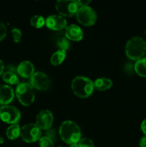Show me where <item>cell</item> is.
<instances>
[{
  "mask_svg": "<svg viewBox=\"0 0 146 147\" xmlns=\"http://www.w3.org/2000/svg\"><path fill=\"white\" fill-rule=\"evenodd\" d=\"M62 140L66 144L72 145L79 143L81 139L82 134L78 125L72 121L62 122L59 130Z\"/></svg>",
  "mask_w": 146,
  "mask_h": 147,
  "instance_id": "obj_1",
  "label": "cell"
},
{
  "mask_svg": "<svg viewBox=\"0 0 146 147\" xmlns=\"http://www.w3.org/2000/svg\"><path fill=\"white\" fill-rule=\"evenodd\" d=\"M146 53V42L140 37H133L127 42L125 54L132 60L143 58Z\"/></svg>",
  "mask_w": 146,
  "mask_h": 147,
  "instance_id": "obj_2",
  "label": "cell"
},
{
  "mask_svg": "<svg viewBox=\"0 0 146 147\" xmlns=\"http://www.w3.org/2000/svg\"><path fill=\"white\" fill-rule=\"evenodd\" d=\"M72 90L79 98H86L91 96L94 90L93 82L88 78L77 76L72 81Z\"/></svg>",
  "mask_w": 146,
  "mask_h": 147,
  "instance_id": "obj_3",
  "label": "cell"
},
{
  "mask_svg": "<svg viewBox=\"0 0 146 147\" xmlns=\"http://www.w3.org/2000/svg\"><path fill=\"white\" fill-rule=\"evenodd\" d=\"M16 96L20 103L28 106L33 103L35 95L31 85L27 83H20L16 88Z\"/></svg>",
  "mask_w": 146,
  "mask_h": 147,
  "instance_id": "obj_4",
  "label": "cell"
},
{
  "mask_svg": "<svg viewBox=\"0 0 146 147\" xmlns=\"http://www.w3.org/2000/svg\"><path fill=\"white\" fill-rule=\"evenodd\" d=\"M55 8L62 17H71L76 15L80 6L74 0H60L56 2Z\"/></svg>",
  "mask_w": 146,
  "mask_h": 147,
  "instance_id": "obj_5",
  "label": "cell"
},
{
  "mask_svg": "<svg viewBox=\"0 0 146 147\" xmlns=\"http://www.w3.org/2000/svg\"><path fill=\"white\" fill-rule=\"evenodd\" d=\"M20 136L26 143H33L42 137V131L36 123H28L21 129Z\"/></svg>",
  "mask_w": 146,
  "mask_h": 147,
  "instance_id": "obj_6",
  "label": "cell"
},
{
  "mask_svg": "<svg viewBox=\"0 0 146 147\" xmlns=\"http://www.w3.org/2000/svg\"><path fill=\"white\" fill-rule=\"evenodd\" d=\"M0 119L9 124L18 123L21 119V113L15 106L5 105L0 107Z\"/></svg>",
  "mask_w": 146,
  "mask_h": 147,
  "instance_id": "obj_7",
  "label": "cell"
},
{
  "mask_svg": "<svg viewBox=\"0 0 146 147\" xmlns=\"http://www.w3.org/2000/svg\"><path fill=\"white\" fill-rule=\"evenodd\" d=\"M76 17L79 22L84 26H92L97 20V14L92 7L89 6L81 7L79 8Z\"/></svg>",
  "mask_w": 146,
  "mask_h": 147,
  "instance_id": "obj_8",
  "label": "cell"
},
{
  "mask_svg": "<svg viewBox=\"0 0 146 147\" xmlns=\"http://www.w3.org/2000/svg\"><path fill=\"white\" fill-rule=\"evenodd\" d=\"M30 85L37 90H46L50 87V80L42 72H36L30 78Z\"/></svg>",
  "mask_w": 146,
  "mask_h": 147,
  "instance_id": "obj_9",
  "label": "cell"
},
{
  "mask_svg": "<svg viewBox=\"0 0 146 147\" xmlns=\"http://www.w3.org/2000/svg\"><path fill=\"white\" fill-rule=\"evenodd\" d=\"M45 24L50 30L56 32L62 31L67 27L66 19L62 16L56 14L48 16L45 20Z\"/></svg>",
  "mask_w": 146,
  "mask_h": 147,
  "instance_id": "obj_10",
  "label": "cell"
},
{
  "mask_svg": "<svg viewBox=\"0 0 146 147\" xmlns=\"http://www.w3.org/2000/svg\"><path fill=\"white\" fill-rule=\"evenodd\" d=\"M54 121L52 113L47 109L41 111L36 117V124L40 129L48 130L51 128Z\"/></svg>",
  "mask_w": 146,
  "mask_h": 147,
  "instance_id": "obj_11",
  "label": "cell"
},
{
  "mask_svg": "<svg viewBox=\"0 0 146 147\" xmlns=\"http://www.w3.org/2000/svg\"><path fill=\"white\" fill-rule=\"evenodd\" d=\"M14 97V92L12 88L8 85L0 86V105L5 106L11 103Z\"/></svg>",
  "mask_w": 146,
  "mask_h": 147,
  "instance_id": "obj_12",
  "label": "cell"
},
{
  "mask_svg": "<svg viewBox=\"0 0 146 147\" xmlns=\"http://www.w3.org/2000/svg\"><path fill=\"white\" fill-rule=\"evenodd\" d=\"M53 41L59 48V50L67 51L70 47V43L67 37H66L64 31L56 32L53 35Z\"/></svg>",
  "mask_w": 146,
  "mask_h": 147,
  "instance_id": "obj_13",
  "label": "cell"
},
{
  "mask_svg": "<svg viewBox=\"0 0 146 147\" xmlns=\"http://www.w3.org/2000/svg\"><path fill=\"white\" fill-rule=\"evenodd\" d=\"M66 37L69 40L78 42L83 38V32L79 26L76 24H70L64 30Z\"/></svg>",
  "mask_w": 146,
  "mask_h": 147,
  "instance_id": "obj_14",
  "label": "cell"
},
{
  "mask_svg": "<svg viewBox=\"0 0 146 147\" xmlns=\"http://www.w3.org/2000/svg\"><path fill=\"white\" fill-rule=\"evenodd\" d=\"M17 73L21 77L24 78H31L34 73V65L28 60L21 62L17 67Z\"/></svg>",
  "mask_w": 146,
  "mask_h": 147,
  "instance_id": "obj_15",
  "label": "cell"
},
{
  "mask_svg": "<svg viewBox=\"0 0 146 147\" xmlns=\"http://www.w3.org/2000/svg\"><path fill=\"white\" fill-rule=\"evenodd\" d=\"M93 84H94V89L100 91H104L107 89H110L113 86V81L110 78H100L96 79Z\"/></svg>",
  "mask_w": 146,
  "mask_h": 147,
  "instance_id": "obj_16",
  "label": "cell"
},
{
  "mask_svg": "<svg viewBox=\"0 0 146 147\" xmlns=\"http://www.w3.org/2000/svg\"><path fill=\"white\" fill-rule=\"evenodd\" d=\"M21 134V128L18 123L11 124L7 129L6 135L10 140L17 139Z\"/></svg>",
  "mask_w": 146,
  "mask_h": 147,
  "instance_id": "obj_17",
  "label": "cell"
},
{
  "mask_svg": "<svg viewBox=\"0 0 146 147\" xmlns=\"http://www.w3.org/2000/svg\"><path fill=\"white\" fill-rule=\"evenodd\" d=\"M134 70L138 76L146 77V57L137 60L134 65Z\"/></svg>",
  "mask_w": 146,
  "mask_h": 147,
  "instance_id": "obj_18",
  "label": "cell"
},
{
  "mask_svg": "<svg viewBox=\"0 0 146 147\" xmlns=\"http://www.w3.org/2000/svg\"><path fill=\"white\" fill-rule=\"evenodd\" d=\"M66 57V51L58 50L54 53L50 58V62L53 65H59L62 64Z\"/></svg>",
  "mask_w": 146,
  "mask_h": 147,
  "instance_id": "obj_19",
  "label": "cell"
},
{
  "mask_svg": "<svg viewBox=\"0 0 146 147\" xmlns=\"http://www.w3.org/2000/svg\"><path fill=\"white\" fill-rule=\"evenodd\" d=\"M2 80L9 85H16L19 83L18 76L11 71L4 72L2 74Z\"/></svg>",
  "mask_w": 146,
  "mask_h": 147,
  "instance_id": "obj_20",
  "label": "cell"
},
{
  "mask_svg": "<svg viewBox=\"0 0 146 147\" xmlns=\"http://www.w3.org/2000/svg\"><path fill=\"white\" fill-rule=\"evenodd\" d=\"M30 24L37 29L42 28L45 24V20L41 15H34L30 20Z\"/></svg>",
  "mask_w": 146,
  "mask_h": 147,
  "instance_id": "obj_21",
  "label": "cell"
},
{
  "mask_svg": "<svg viewBox=\"0 0 146 147\" xmlns=\"http://www.w3.org/2000/svg\"><path fill=\"white\" fill-rule=\"evenodd\" d=\"M39 144L40 147H54V142L52 139L47 136H42L39 140Z\"/></svg>",
  "mask_w": 146,
  "mask_h": 147,
  "instance_id": "obj_22",
  "label": "cell"
},
{
  "mask_svg": "<svg viewBox=\"0 0 146 147\" xmlns=\"http://www.w3.org/2000/svg\"><path fill=\"white\" fill-rule=\"evenodd\" d=\"M11 34H12L13 39H14V42L19 43L21 41V30L19 28L14 27L12 28L11 30Z\"/></svg>",
  "mask_w": 146,
  "mask_h": 147,
  "instance_id": "obj_23",
  "label": "cell"
},
{
  "mask_svg": "<svg viewBox=\"0 0 146 147\" xmlns=\"http://www.w3.org/2000/svg\"><path fill=\"white\" fill-rule=\"evenodd\" d=\"M78 145L80 147H94V143L92 141L87 137L81 138Z\"/></svg>",
  "mask_w": 146,
  "mask_h": 147,
  "instance_id": "obj_24",
  "label": "cell"
},
{
  "mask_svg": "<svg viewBox=\"0 0 146 147\" xmlns=\"http://www.w3.org/2000/svg\"><path fill=\"white\" fill-rule=\"evenodd\" d=\"M7 30L6 26L4 25L2 22L0 21V41L4 39V37L7 36Z\"/></svg>",
  "mask_w": 146,
  "mask_h": 147,
  "instance_id": "obj_25",
  "label": "cell"
},
{
  "mask_svg": "<svg viewBox=\"0 0 146 147\" xmlns=\"http://www.w3.org/2000/svg\"><path fill=\"white\" fill-rule=\"evenodd\" d=\"M77 1V4H78L79 6H80V7L88 6V4L91 2V1H85V0H78V1Z\"/></svg>",
  "mask_w": 146,
  "mask_h": 147,
  "instance_id": "obj_26",
  "label": "cell"
},
{
  "mask_svg": "<svg viewBox=\"0 0 146 147\" xmlns=\"http://www.w3.org/2000/svg\"><path fill=\"white\" fill-rule=\"evenodd\" d=\"M140 147H146V135H144L140 140Z\"/></svg>",
  "mask_w": 146,
  "mask_h": 147,
  "instance_id": "obj_27",
  "label": "cell"
},
{
  "mask_svg": "<svg viewBox=\"0 0 146 147\" xmlns=\"http://www.w3.org/2000/svg\"><path fill=\"white\" fill-rule=\"evenodd\" d=\"M133 69H134V66L132 65L131 64H127L125 65V70L127 71V70H128V71H127V73H131Z\"/></svg>",
  "mask_w": 146,
  "mask_h": 147,
  "instance_id": "obj_28",
  "label": "cell"
},
{
  "mask_svg": "<svg viewBox=\"0 0 146 147\" xmlns=\"http://www.w3.org/2000/svg\"><path fill=\"white\" fill-rule=\"evenodd\" d=\"M141 130L145 135H146V119L143 120L141 123Z\"/></svg>",
  "mask_w": 146,
  "mask_h": 147,
  "instance_id": "obj_29",
  "label": "cell"
},
{
  "mask_svg": "<svg viewBox=\"0 0 146 147\" xmlns=\"http://www.w3.org/2000/svg\"><path fill=\"white\" fill-rule=\"evenodd\" d=\"M4 62H3L1 60H0V76H2V74L4 73Z\"/></svg>",
  "mask_w": 146,
  "mask_h": 147,
  "instance_id": "obj_30",
  "label": "cell"
},
{
  "mask_svg": "<svg viewBox=\"0 0 146 147\" xmlns=\"http://www.w3.org/2000/svg\"><path fill=\"white\" fill-rule=\"evenodd\" d=\"M4 138H3L2 136H0V144H2L4 143Z\"/></svg>",
  "mask_w": 146,
  "mask_h": 147,
  "instance_id": "obj_31",
  "label": "cell"
},
{
  "mask_svg": "<svg viewBox=\"0 0 146 147\" xmlns=\"http://www.w3.org/2000/svg\"><path fill=\"white\" fill-rule=\"evenodd\" d=\"M69 147H80V146H79V145L77 144H74L70 145V146Z\"/></svg>",
  "mask_w": 146,
  "mask_h": 147,
  "instance_id": "obj_32",
  "label": "cell"
},
{
  "mask_svg": "<svg viewBox=\"0 0 146 147\" xmlns=\"http://www.w3.org/2000/svg\"><path fill=\"white\" fill-rule=\"evenodd\" d=\"M58 147H63V146H58Z\"/></svg>",
  "mask_w": 146,
  "mask_h": 147,
  "instance_id": "obj_33",
  "label": "cell"
},
{
  "mask_svg": "<svg viewBox=\"0 0 146 147\" xmlns=\"http://www.w3.org/2000/svg\"><path fill=\"white\" fill-rule=\"evenodd\" d=\"M145 34H146V30H145Z\"/></svg>",
  "mask_w": 146,
  "mask_h": 147,
  "instance_id": "obj_34",
  "label": "cell"
}]
</instances>
